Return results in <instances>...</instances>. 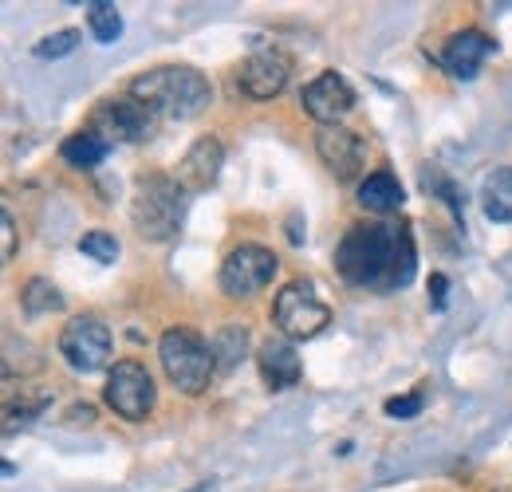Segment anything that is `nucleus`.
Masks as SVG:
<instances>
[{
    "label": "nucleus",
    "mask_w": 512,
    "mask_h": 492,
    "mask_svg": "<svg viewBox=\"0 0 512 492\" xmlns=\"http://www.w3.org/2000/svg\"><path fill=\"white\" fill-rule=\"evenodd\" d=\"M414 233L410 225H355L335 248V268L347 284L367 292H394L414 280Z\"/></svg>",
    "instance_id": "1"
},
{
    "label": "nucleus",
    "mask_w": 512,
    "mask_h": 492,
    "mask_svg": "<svg viewBox=\"0 0 512 492\" xmlns=\"http://www.w3.org/2000/svg\"><path fill=\"white\" fill-rule=\"evenodd\" d=\"M130 95L142 99L158 119H170V123H190V119H197L213 103L209 79L197 67H186V63L142 71L130 83Z\"/></svg>",
    "instance_id": "2"
},
{
    "label": "nucleus",
    "mask_w": 512,
    "mask_h": 492,
    "mask_svg": "<svg viewBox=\"0 0 512 492\" xmlns=\"http://www.w3.org/2000/svg\"><path fill=\"white\" fill-rule=\"evenodd\" d=\"M130 221L142 241H154V245L174 241L186 221V189L178 185V178H166V174L138 178L134 201H130Z\"/></svg>",
    "instance_id": "3"
},
{
    "label": "nucleus",
    "mask_w": 512,
    "mask_h": 492,
    "mask_svg": "<svg viewBox=\"0 0 512 492\" xmlns=\"http://www.w3.org/2000/svg\"><path fill=\"white\" fill-rule=\"evenodd\" d=\"M158 363L166 370L170 386L182 390V394H201L209 390L213 374H217V359H213V347L190 331V327H170L162 339H158Z\"/></svg>",
    "instance_id": "4"
},
{
    "label": "nucleus",
    "mask_w": 512,
    "mask_h": 492,
    "mask_svg": "<svg viewBox=\"0 0 512 492\" xmlns=\"http://www.w3.org/2000/svg\"><path fill=\"white\" fill-rule=\"evenodd\" d=\"M272 319L284 339H316L331 323V308L320 300L312 280H292L276 292L272 300Z\"/></svg>",
    "instance_id": "5"
},
{
    "label": "nucleus",
    "mask_w": 512,
    "mask_h": 492,
    "mask_svg": "<svg viewBox=\"0 0 512 492\" xmlns=\"http://www.w3.org/2000/svg\"><path fill=\"white\" fill-rule=\"evenodd\" d=\"M276 272H280L276 252L249 241V245L229 248V256L221 260V276H217V284H221V292H225L229 300H253L260 288L272 284Z\"/></svg>",
    "instance_id": "6"
},
{
    "label": "nucleus",
    "mask_w": 512,
    "mask_h": 492,
    "mask_svg": "<svg viewBox=\"0 0 512 492\" xmlns=\"http://www.w3.org/2000/svg\"><path fill=\"white\" fill-rule=\"evenodd\" d=\"M103 402L123 418V422H146L154 402H158V386L150 378V370L134 359L115 363L107 374V386H103Z\"/></svg>",
    "instance_id": "7"
},
{
    "label": "nucleus",
    "mask_w": 512,
    "mask_h": 492,
    "mask_svg": "<svg viewBox=\"0 0 512 492\" xmlns=\"http://www.w3.org/2000/svg\"><path fill=\"white\" fill-rule=\"evenodd\" d=\"M111 327L95 315H75L60 331V355L75 374H95L111 363Z\"/></svg>",
    "instance_id": "8"
},
{
    "label": "nucleus",
    "mask_w": 512,
    "mask_h": 492,
    "mask_svg": "<svg viewBox=\"0 0 512 492\" xmlns=\"http://www.w3.org/2000/svg\"><path fill=\"white\" fill-rule=\"evenodd\" d=\"M158 115L142 103V99H134V95H119V99H107L99 111H95V123L91 130L99 134V138H107V142H150L154 134H158Z\"/></svg>",
    "instance_id": "9"
},
{
    "label": "nucleus",
    "mask_w": 512,
    "mask_h": 492,
    "mask_svg": "<svg viewBox=\"0 0 512 492\" xmlns=\"http://www.w3.org/2000/svg\"><path fill=\"white\" fill-rule=\"evenodd\" d=\"M300 103L320 126H343V119L355 111V87L339 71H323L300 91Z\"/></svg>",
    "instance_id": "10"
},
{
    "label": "nucleus",
    "mask_w": 512,
    "mask_h": 492,
    "mask_svg": "<svg viewBox=\"0 0 512 492\" xmlns=\"http://www.w3.org/2000/svg\"><path fill=\"white\" fill-rule=\"evenodd\" d=\"M288 71H292V60L276 48H264V52H253L249 60L237 67V87L264 103V99H276L284 87H288Z\"/></svg>",
    "instance_id": "11"
},
{
    "label": "nucleus",
    "mask_w": 512,
    "mask_h": 492,
    "mask_svg": "<svg viewBox=\"0 0 512 492\" xmlns=\"http://www.w3.org/2000/svg\"><path fill=\"white\" fill-rule=\"evenodd\" d=\"M316 154H320V162L339 178V182L359 178V170H363V162H367L363 138H359L355 130H347V126H320V134H316Z\"/></svg>",
    "instance_id": "12"
},
{
    "label": "nucleus",
    "mask_w": 512,
    "mask_h": 492,
    "mask_svg": "<svg viewBox=\"0 0 512 492\" xmlns=\"http://www.w3.org/2000/svg\"><path fill=\"white\" fill-rule=\"evenodd\" d=\"M221 166H225V146L217 142V138H197L190 150L182 154V162H178V185L186 189V193H205V189H213L217 178H221Z\"/></svg>",
    "instance_id": "13"
},
{
    "label": "nucleus",
    "mask_w": 512,
    "mask_h": 492,
    "mask_svg": "<svg viewBox=\"0 0 512 492\" xmlns=\"http://www.w3.org/2000/svg\"><path fill=\"white\" fill-rule=\"evenodd\" d=\"M256 363H260V378H264L268 390H292L300 382V374H304V363H300L292 339H268V343H260Z\"/></svg>",
    "instance_id": "14"
},
{
    "label": "nucleus",
    "mask_w": 512,
    "mask_h": 492,
    "mask_svg": "<svg viewBox=\"0 0 512 492\" xmlns=\"http://www.w3.org/2000/svg\"><path fill=\"white\" fill-rule=\"evenodd\" d=\"M489 52H493V40H489L481 28H465V32H457V36H449L442 63H446V71L453 79H473V75L481 71V63H485Z\"/></svg>",
    "instance_id": "15"
},
{
    "label": "nucleus",
    "mask_w": 512,
    "mask_h": 492,
    "mask_svg": "<svg viewBox=\"0 0 512 492\" xmlns=\"http://www.w3.org/2000/svg\"><path fill=\"white\" fill-rule=\"evenodd\" d=\"M402 201H406L402 185H398L394 174H386V170L371 174V178H363V185H359V205H363L367 213H379V217L398 213V209H402Z\"/></svg>",
    "instance_id": "16"
},
{
    "label": "nucleus",
    "mask_w": 512,
    "mask_h": 492,
    "mask_svg": "<svg viewBox=\"0 0 512 492\" xmlns=\"http://www.w3.org/2000/svg\"><path fill=\"white\" fill-rule=\"evenodd\" d=\"M60 154H64L67 166H75V170H95L111 154V142L99 138L95 130H79V134H71L64 146H60Z\"/></svg>",
    "instance_id": "17"
},
{
    "label": "nucleus",
    "mask_w": 512,
    "mask_h": 492,
    "mask_svg": "<svg viewBox=\"0 0 512 492\" xmlns=\"http://www.w3.org/2000/svg\"><path fill=\"white\" fill-rule=\"evenodd\" d=\"M485 217L489 221H501L509 225L512 221V170H493L485 178Z\"/></svg>",
    "instance_id": "18"
},
{
    "label": "nucleus",
    "mask_w": 512,
    "mask_h": 492,
    "mask_svg": "<svg viewBox=\"0 0 512 492\" xmlns=\"http://www.w3.org/2000/svg\"><path fill=\"white\" fill-rule=\"evenodd\" d=\"M213 359H217V370H233L241 359H245V351H249V331L241 327V323H225L217 335H213Z\"/></svg>",
    "instance_id": "19"
},
{
    "label": "nucleus",
    "mask_w": 512,
    "mask_h": 492,
    "mask_svg": "<svg viewBox=\"0 0 512 492\" xmlns=\"http://www.w3.org/2000/svg\"><path fill=\"white\" fill-rule=\"evenodd\" d=\"M20 308L28 311V315H52V311H64V292H60L52 280L32 276V280L24 284V292H20Z\"/></svg>",
    "instance_id": "20"
},
{
    "label": "nucleus",
    "mask_w": 512,
    "mask_h": 492,
    "mask_svg": "<svg viewBox=\"0 0 512 492\" xmlns=\"http://www.w3.org/2000/svg\"><path fill=\"white\" fill-rule=\"evenodd\" d=\"M87 28L99 44H115L123 36V16L111 0H95V4H87Z\"/></svg>",
    "instance_id": "21"
},
{
    "label": "nucleus",
    "mask_w": 512,
    "mask_h": 492,
    "mask_svg": "<svg viewBox=\"0 0 512 492\" xmlns=\"http://www.w3.org/2000/svg\"><path fill=\"white\" fill-rule=\"evenodd\" d=\"M79 252H87V256H91V260H99V264H115V260H119V252H123V245L115 241V233L91 229V233H83V237H79Z\"/></svg>",
    "instance_id": "22"
},
{
    "label": "nucleus",
    "mask_w": 512,
    "mask_h": 492,
    "mask_svg": "<svg viewBox=\"0 0 512 492\" xmlns=\"http://www.w3.org/2000/svg\"><path fill=\"white\" fill-rule=\"evenodd\" d=\"M79 48V32L75 28H64V32H52L48 40L36 44V60H64Z\"/></svg>",
    "instance_id": "23"
},
{
    "label": "nucleus",
    "mask_w": 512,
    "mask_h": 492,
    "mask_svg": "<svg viewBox=\"0 0 512 492\" xmlns=\"http://www.w3.org/2000/svg\"><path fill=\"white\" fill-rule=\"evenodd\" d=\"M422 406H426L422 394H402V398H390V402H386V418H394V422H410V418L422 414Z\"/></svg>",
    "instance_id": "24"
},
{
    "label": "nucleus",
    "mask_w": 512,
    "mask_h": 492,
    "mask_svg": "<svg viewBox=\"0 0 512 492\" xmlns=\"http://www.w3.org/2000/svg\"><path fill=\"white\" fill-rule=\"evenodd\" d=\"M0 233H4V264H8V260L16 256V225H12V217H8V213L0 217Z\"/></svg>",
    "instance_id": "25"
},
{
    "label": "nucleus",
    "mask_w": 512,
    "mask_h": 492,
    "mask_svg": "<svg viewBox=\"0 0 512 492\" xmlns=\"http://www.w3.org/2000/svg\"><path fill=\"white\" fill-rule=\"evenodd\" d=\"M446 288H449V280L442 272H434V276H430V300H434V308H446Z\"/></svg>",
    "instance_id": "26"
},
{
    "label": "nucleus",
    "mask_w": 512,
    "mask_h": 492,
    "mask_svg": "<svg viewBox=\"0 0 512 492\" xmlns=\"http://www.w3.org/2000/svg\"><path fill=\"white\" fill-rule=\"evenodd\" d=\"M71 422L91 426V422H95V406H75V410H71Z\"/></svg>",
    "instance_id": "27"
}]
</instances>
